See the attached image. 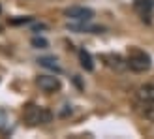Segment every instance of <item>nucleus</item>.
<instances>
[{
	"label": "nucleus",
	"instance_id": "obj_9",
	"mask_svg": "<svg viewBox=\"0 0 154 139\" xmlns=\"http://www.w3.org/2000/svg\"><path fill=\"white\" fill-rule=\"evenodd\" d=\"M79 60H81V66L87 70V72H92V70H94V62H92V57H90L88 51L81 49L79 51Z\"/></svg>",
	"mask_w": 154,
	"mask_h": 139
},
{
	"label": "nucleus",
	"instance_id": "obj_8",
	"mask_svg": "<svg viewBox=\"0 0 154 139\" xmlns=\"http://www.w3.org/2000/svg\"><path fill=\"white\" fill-rule=\"evenodd\" d=\"M134 8L143 15V19H145V15H149L154 10V0H135Z\"/></svg>",
	"mask_w": 154,
	"mask_h": 139
},
{
	"label": "nucleus",
	"instance_id": "obj_6",
	"mask_svg": "<svg viewBox=\"0 0 154 139\" xmlns=\"http://www.w3.org/2000/svg\"><path fill=\"white\" fill-rule=\"evenodd\" d=\"M103 60H105V64L113 68V70H117V72H120V70H124L128 68V62L124 58H122L120 55H103Z\"/></svg>",
	"mask_w": 154,
	"mask_h": 139
},
{
	"label": "nucleus",
	"instance_id": "obj_13",
	"mask_svg": "<svg viewBox=\"0 0 154 139\" xmlns=\"http://www.w3.org/2000/svg\"><path fill=\"white\" fill-rule=\"evenodd\" d=\"M6 126H8V117H6V113L0 109V132H4Z\"/></svg>",
	"mask_w": 154,
	"mask_h": 139
},
{
	"label": "nucleus",
	"instance_id": "obj_10",
	"mask_svg": "<svg viewBox=\"0 0 154 139\" xmlns=\"http://www.w3.org/2000/svg\"><path fill=\"white\" fill-rule=\"evenodd\" d=\"M38 62H40V66H43V68H49V70H53V72H62V68L58 66L57 58H49V57H45V58H40Z\"/></svg>",
	"mask_w": 154,
	"mask_h": 139
},
{
	"label": "nucleus",
	"instance_id": "obj_5",
	"mask_svg": "<svg viewBox=\"0 0 154 139\" xmlns=\"http://www.w3.org/2000/svg\"><path fill=\"white\" fill-rule=\"evenodd\" d=\"M137 96V102L139 103H152L154 105V85L147 83V85H141L135 92Z\"/></svg>",
	"mask_w": 154,
	"mask_h": 139
},
{
	"label": "nucleus",
	"instance_id": "obj_3",
	"mask_svg": "<svg viewBox=\"0 0 154 139\" xmlns=\"http://www.w3.org/2000/svg\"><path fill=\"white\" fill-rule=\"evenodd\" d=\"M64 17H68L73 23H87V21H92L94 11L90 8H85V6H72V8L64 10Z\"/></svg>",
	"mask_w": 154,
	"mask_h": 139
},
{
	"label": "nucleus",
	"instance_id": "obj_7",
	"mask_svg": "<svg viewBox=\"0 0 154 139\" xmlns=\"http://www.w3.org/2000/svg\"><path fill=\"white\" fill-rule=\"evenodd\" d=\"M88 23L90 21H87V23H72V25H68V30H72V32H88V34H100L102 32L100 26H90Z\"/></svg>",
	"mask_w": 154,
	"mask_h": 139
},
{
	"label": "nucleus",
	"instance_id": "obj_2",
	"mask_svg": "<svg viewBox=\"0 0 154 139\" xmlns=\"http://www.w3.org/2000/svg\"><path fill=\"white\" fill-rule=\"evenodd\" d=\"M126 62H128V68L135 73H143V72H149L150 66H152V60L150 57L147 55L145 51L141 49H132L126 57Z\"/></svg>",
	"mask_w": 154,
	"mask_h": 139
},
{
	"label": "nucleus",
	"instance_id": "obj_1",
	"mask_svg": "<svg viewBox=\"0 0 154 139\" xmlns=\"http://www.w3.org/2000/svg\"><path fill=\"white\" fill-rule=\"evenodd\" d=\"M23 120L28 126H42L53 120V113L42 105H26L25 111H23Z\"/></svg>",
	"mask_w": 154,
	"mask_h": 139
},
{
	"label": "nucleus",
	"instance_id": "obj_4",
	"mask_svg": "<svg viewBox=\"0 0 154 139\" xmlns=\"http://www.w3.org/2000/svg\"><path fill=\"white\" fill-rule=\"evenodd\" d=\"M36 85L40 87V90L47 92V94H53V92H58L62 88V83L57 75H40L36 79Z\"/></svg>",
	"mask_w": 154,
	"mask_h": 139
},
{
	"label": "nucleus",
	"instance_id": "obj_12",
	"mask_svg": "<svg viewBox=\"0 0 154 139\" xmlns=\"http://www.w3.org/2000/svg\"><path fill=\"white\" fill-rule=\"evenodd\" d=\"M32 45L36 49H45L47 47V40H43V38H32Z\"/></svg>",
	"mask_w": 154,
	"mask_h": 139
},
{
	"label": "nucleus",
	"instance_id": "obj_11",
	"mask_svg": "<svg viewBox=\"0 0 154 139\" xmlns=\"http://www.w3.org/2000/svg\"><path fill=\"white\" fill-rule=\"evenodd\" d=\"M141 105L145 107V109L141 111V115H143V117L147 119V120L154 122V107H152V103H141Z\"/></svg>",
	"mask_w": 154,
	"mask_h": 139
}]
</instances>
